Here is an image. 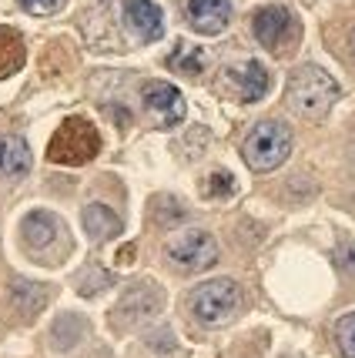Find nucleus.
Instances as JSON below:
<instances>
[{"label": "nucleus", "instance_id": "f257e3e1", "mask_svg": "<svg viewBox=\"0 0 355 358\" xmlns=\"http://www.w3.org/2000/svg\"><path fill=\"white\" fill-rule=\"evenodd\" d=\"M288 108L305 117V121H319L325 117L332 104L339 101V84L332 80L328 71H322L319 64H302L295 67L292 78H288V91H285Z\"/></svg>", "mask_w": 355, "mask_h": 358}, {"label": "nucleus", "instance_id": "f03ea898", "mask_svg": "<svg viewBox=\"0 0 355 358\" xmlns=\"http://www.w3.org/2000/svg\"><path fill=\"white\" fill-rule=\"evenodd\" d=\"M97 151H101L97 127H94L91 121H84V117H67V121L54 131L50 144H47V161L64 164V168H78V164L94 161Z\"/></svg>", "mask_w": 355, "mask_h": 358}, {"label": "nucleus", "instance_id": "7ed1b4c3", "mask_svg": "<svg viewBox=\"0 0 355 358\" xmlns=\"http://www.w3.org/2000/svg\"><path fill=\"white\" fill-rule=\"evenodd\" d=\"M292 151V131L281 121H258L242 144V157L251 171H275Z\"/></svg>", "mask_w": 355, "mask_h": 358}, {"label": "nucleus", "instance_id": "20e7f679", "mask_svg": "<svg viewBox=\"0 0 355 358\" xmlns=\"http://www.w3.org/2000/svg\"><path fill=\"white\" fill-rule=\"evenodd\" d=\"M238 301H242L238 285L228 278H215V281L198 285V288L191 292L188 308H191V315L198 318L201 325H225V322L235 315Z\"/></svg>", "mask_w": 355, "mask_h": 358}, {"label": "nucleus", "instance_id": "39448f33", "mask_svg": "<svg viewBox=\"0 0 355 358\" xmlns=\"http://www.w3.org/2000/svg\"><path fill=\"white\" fill-rule=\"evenodd\" d=\"M251 31H255V37H258L262 47L281 54V50H288V47L298 41V20L292 17L288 7L272 3V7H262L258 14L251 17Z\"/></svg>", "mask_w": 355, "mask_h": 358}, {"label": "nucleus", "instance_id": "423d86ee", "mask_svg": "<svg viewBox=\"0 0 355 358\" xmlns=\"http://www.w3.org/2000/svg\"><path fill=\"white\" fill-rule=\"evenodd\" d=\"M168 258L181 271H204L218 262V245L208 231H185L168 245Z\"/></svg>", "mask_w": 355, "mask_h": 358}, {"label": "nucleus", "instance_id": "0eeeda50", "mask_svg": "<svg viewBox=\"0 0 355 358\" xmlns=\"http://www.w3.org/2000/svg\"><path fill=\"white\" fill-rule=\"evenodd\" d=\"M221 87L228 94H235L238 101H262L272 80H268V71H265L258 61H242L232 64L225 74H221Z\"/></svg>", "mask_w": 355, "mask_h": 358}, {"label": "nucleus", "instance_id": "6e6552de", "mask_svg": "<svg viewBox=\"0 0 355 358\" xmlns=\"http://www.w3.org/2000/svg\"><path fill=\"white\" fill-rule=\"evenodd\" d=\"M144 108L155 117L161 127H171L178 121H185V97L174 84H165V80H151L144 84Z\"/></svg>", "mask_w": 355, "mask_h": 358}, {"label": "nucleus", "instance_id": "1a4fd4ad", "mask_svg": "<svg viewBox=\"0 0 355 358\" xmlns=\"http://www.w3.org/2000/svg\"><path fill=\"white\" fill-rule=\"evenodd\" d=\"M124 24L144 44H151L165 34V17H161V7L155 0H127L124 3Z\"/></svg>", "mask_w": 355, "mask_h": 358}, {"label": "nucleus", "instance_id": "9d476101", "mask_svg": "<svg viewBox=\"0 0 355 358\" xmlns=\"http://www.w3.org/2000/svg\"><path fill=\"white\" fill-rule=\"evenodd\" d=\"M185 14L198 34L215 37V34H221L228 27V20H232V0H188Z\"/></svg>", "mask_w": 355, "mask_h": 358}, {"label": "nucleus", "instance_id": "9b49d317", "mask_svg": "<svg viewBox=\"0 0 355 358\" xmlns=\"http://www.w3.org/2000/svg\"><path fill=\"white\" fill-rule=\"evenodd\" d=\"M161 308V292L155 285H134L127 295L121 298V305L114 308V315L121 322H141V318H151Z\"/></svg>", "mask_w": 355, "mask_h": 358}, {"label": "nucleus", "instance_id": "f8f14e48", "mask_svg": "<svg viewBox=\"0 0 355 358\" xmlns=\"http://www.w3.org/2000/svg\"><path fill=\"white\" fill-rule=\"evenodd\" d=\"M61 231H64L61 221L54 218V215H47V211H34V215H27L24 224H20V234H24L27 248H34V251L50 248V245L61 238Z\"/></svg>", "mask_w": 355, "mask_h": 358}, {"label": "nucleus", "instance_id": "ddd939ff", "mask_svg": "<svg viewBox=\"0 0 355 358\" xmlns=\"http://www.w3.org/2000/svg\"><path fill=\"white\" fill-rule=\"evenodd\" d=\"M31 171V148L27 141L17 134H4L0 138V174L4 178H20Z\"/></svg>", "mask_w": 355, "mask_h": 358}, {"label": "nucleus", "instance_id": "4468645a", "mask_svg": "<svg viewBox=\"0 0 355 358\" xmlns=\"http://www.w3.org/2000/svg\"><path fill=\"white\" fill-rule=\"evenodd\" d=\"M27 61V47H24V37L14 31V27H0V80L14 78L17 71Z\"/></svg>", "mask_w": 355, "mask_h": 358}, {"label": "nucleus", "instance_id": "2eb2a0df", "mask_svg": "<svg viewBox=\"0 0 355 358\" xmlns=\"http://www.w3.org/2000/svg\"><path fill=\"white\" fill-rule=\"evenodd\" d=\"M84 231L91 234L94 241H108L114 234H121V218L108 204H88L84 208Z\"/></svg>", "mask_w": 355, "mask_h": 358}, {"label": "nucleus", "instance_id": "dca6fc26", "mask_svg": "<svg viewBox=\"0 0 355 358\" xmlns=\"http://www.w3.org/2000/svg\"><path fill=\"white\" fill-rule=\"evenodd\" d=\"M204 50H198V47L191 44H178V50L168 57V67H174L178 74H188V78H198L201 71H204Z\"/></svg>", "mask_w": 355, "mask_h": 358}, {"label": "nucleus", "instance_id": "f3484780", "mask_svg": "<svg viewBox=\"0 0 355 358\" xmlns=\"http://www.w3.org/2000/svg\"><path fill=\"white\" fill-rule=\"evenodd\" d=\"M14 305L24 315L41 312L47 305V288L44 285H31V281H17L14 285Z\"/></svg>", "mask_w": 355, "mask_h": 358}, {"label": "nucleus", "instance_id": "a211bd4d", "mask_svg": "<svg viewBox=\"0 0 355 358\" xmlns=\"http://www.w3.org/2000/svg\"><path fill=\"white\" fill-rule=\"evenodd\" d=\"M335 342H339L342 355L355 358V312L342 315L339 322H335Z\"/></svg>", "mask_w": 355, "mask_h": 358}, {"label": "nucleus", "instance_id": "6ab92c4d", "mask_svg": "<svg viewBox=\"0 0 355 358\" xmlns=\"http://www.w3.org/2000/svg\"><path fill=\"white\" fill-rule=\"evenodd\" d=\"M232 191H235L232 174H225V171L208 174V181H204V194H208V198H228Z\"/></svg>", "mask_w": 355, "mask_h": 358}, {"label": "nucleus", "instance_id": "aec40b11", "mask_svg": "<svg viewBox=\"0 0 355 358\" xmlns=\"http://www.w3.org/2000/svg\"><path fill=\"white\" fill-rule=\"evenodd\" d=\"M332 258H335V265H339L345 275H355V245L352 241H339L335 251H332Z\"/></svg>", "mask_w": 355, "mask_h": 358}, {"label": "nucleus", "instance_id": "412c9836", "mask_svg": "<svg viewBox=\"0 0 355 358\" xmlns=\"http://www.w3.org/2000/svg\"><path fill=\"white\" fill-rule=\"evenodd\" d=\"M24 3V10H31V14H57L64 7V0H20Z\"/></svg>", "mask_w": 355, "mask_h": 358}, {"label": "nucleus", "instance_id": "4be33fe9", "mask_svg": "<svg viewBox=\"0 0 355 358\" xmlns=\"http://www.w3.org/2000/svg\"><path fill=\"white\" fill-rule=\"evenodd\" d=\"M352 57H355V31H352Z\"/></svg>", "mask_w": 355, "mask_h": 358}]
</instances>
